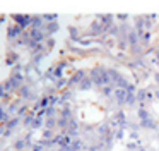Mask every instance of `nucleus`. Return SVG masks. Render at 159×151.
<instances>
[{"mask_svg": "<svg viewBox=\"0 0 159 151\" xmlns=\"http://www.w3.org/2000/svg\"><path fill=\"white\" fill-rule=\"evenodd\" d=\"M140 151H145V149H140Z\"/></svg>", "mask_w": 159, "mask_h": 151, "instance_id": "8", "label": "nucleus"}, {"mask_svg": "<svg viewBox=\"0 0 159 151\" xmlns=\"http://www.w3.org/2000/svg\"><path fill=\"white\" fill-rule=\"evenodd\" d=\"M135 27H137V33H142L144 31V21H142V17H139L137 21H135Z\"/></svg>", "mask_w": 159, "mask_h": 151, "instance_id": "5", "label": "nucleus"}, {"mask_svg": "<svg viewBox=\"0 0 159 151\" xmlns=\"http://www.w3.org/2000/svg\"><path fill=\"white\" fill-rule=\"evenodd\" d=\"M140 125L144 127V129H156V130H157L159 122H157V120H154L152 117H149V119H145V120H140Z\"/></svg>", "mask_w": 159, "mask_h": 151, "instance_id": "1", "label": "nucleus"}, {"mask_svg": "<svg viewBox=\"0 0 159 151\" xmlns=\"http://www.w3.org/2000/svg\"><path fill=\"white\" fill-rule=\"evenodd\" d=\"M127 40H128V43H130L132 46H137V45H139V41H140V36H139V33L132 31V33L127 36Z\"/></svg>", "mask_w": 159, "mask_h": 151, "instance_id": "2", "label": "nucleus"}, {"mask_svg": "<svg viewBox=\"0 0 159 151\" xmlns=\"http://www.w3.org/2000/svg\"><path fill=\"white\" fill-rule=\"evenodd\" d=\"M149 110H145V108H139V119L140 120H145V119H149Z\"/></svg>", "mask_w": 159, "mask_h": 151, "instance_id": "4", "label": "nucleus"}, {"mask_svg": "<svg viewBox=\"0 0 159 151\" xmlns=\"http://www.w3.org/2000/svg\"><path fill=\"white\" fill-rule=\"evenodd\" d=\"M157 130H159V125H157Z\"/></svg>", "mask_w": 159, "mask_h": 151, "instance_id": "9", "label": "nucleus"}, {"mask_svg": "<svg viewBox=\"0 0 159 151\" xmlns=\"http://www.w3.org/2000/svg\"><path fill=\"white\" fill-rule=\"evenodd\" d=\"M156 82L159 84V74H156Z\"/></svg>", "mask_w": 159, "mask_h": 151, "instance_id": "6", "label": "nucleus"}, {"mask_svg": "<svg viewBox=\"0 0 159 151\" xmlns=\"http://www.w3.org/2000/svg\"><path fill=\"white\" fill-rule=\"evenodd\" d=\"M156 98L159 100V89H157V91H156Z\"/></svg>", "mask_w": 159, "mask_h": 151, "instance_id": "7", "label": "nucleus"}, {"mask_svg": "<svg viewBox=\"0 0 159 151\" xmlns=\"http://www.w3.org/2000/svg\"><path fill=\"white\" fill-rule=\"evenodd\" d=\"M139 36H140V41L144 45H147L149 41H151V33H149V31H142V33H139Z\"/></svg>", "mask_w": 159, "mask_h": 151, "instance_id": "3", "label": "nucleus"}]
</instances>
